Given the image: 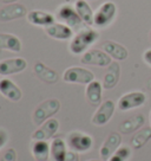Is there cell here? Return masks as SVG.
<instances>
[{
	"label": "cell",
	"instance_id": "6da1fadb",
	"mask_svg": "<svg viewBox=\"0 0 151 161\" xmlns=\"http://www.w3.org/2000/svg\"><path fill=\"white\" fill-rule=\"evenodd\" d=\"M99 39V32L91 27H84L73 36L69 45V50L73 55H84L91 45Z\"/></svg>",
	"mask_w": 151,
	"mask_h": 161
},
{
	"label": "cell",
	"instance_id": "7a4b0ae2",
	"mask_svg": "<svg viewBox=\"0 0 151 161\" xmlns=\"http://www.w3.org/2000/svg\"><path fill=\"white\" fill-rule=\"evenodd\" d=\"M59 110H60V101L59 100L49 98V100L43 101L40 104L35 108L33 116H32L34 125L40 126L49 119H52V116L55 115Z\"/></svg>",
	"mask_w": 151,
	"mask_h": 161
},
{
	"label": "cell",
	"instance_id": "3957f363",
	"mask_svg": "<svg viewBox=\"0 0 151 161\" xmlns=\"http://www.w3.org/2000/svg\"><path fill=\"white\" fill-rule=\"evenodd\" d=\"M117 5L113 1H105L103 3L97 11L95 12V19L93 25L99 29L107 27L113 23L117 15Z\"/></svg>",
	"mask_w": 151,
	"mask_h": 161
},
{
	"label": "cell",
	"instance_id": "277c9868",
	"mask_svg": "<svg viewBox=\"0 0 151 161\" xmlns=\"http://www.w3.org/2000/svg\"><path fill=\"white\" fill-rule=\"evenodd\" d=\"M146 101H148V97L143 91H130L119 97L117 107L121 111H129L143 107L146 103Z\"/></svg>",
	"mask_w": 151,
	"mask_h": 161
},
{
	"label": "cell",
	"instance_id": "5b68a950",
	"mask_svg": "<svg viewBox=\"0 0 151 161\" xmlns=\"http://www.w3.org/2000/svg\"><path fill=\"white\" fill-rule=\"evenodd\" d=\"M66 143H67L69 148L76 153H85L92 148L93 139H92V136L86 133L72 131L67 135Z\"/></svg>",
	"mask_w": 151,
	"mask_h": 161
},
{
	"label": "cell",
	"instance_id": "8992f818",
	"mask_svg": "<svg viewBox=\"0 0 151 161\" xmlns=\"http://www.w3.org/2000/svg\"><path fill=\"white\" fill-rule=\"evenodd\" d=\"M63 80L66 83H75V84H89L95 80L93 72L89 69L81 66H71L66 69L63 74Z\"/></svg>",
	"mask_w": 151,
	"mask_h": 161
},
{
	"label": "cell",
	"instance_id": "52a82bcc",
	"mask_svg": "<svg viewBox=\"0 0 151 161\" xmlns=\"http://www.w3.org/2000/svg\"><path fill=\"white\" fill-rule=\"evenodd\" d=\"M81 63L85 64V65L106 68V66H109L112 63V58L104 50L91 49V50L86 51L84 55H81Z\"/></svg>",
	"mask_w": 151,
	"mask_h": 161
},
{
	"label": "cell",
	"instance_id": "ba28073f",
	"mask_svg": "<svg viewBox=\"0 0 151 161\" xmlns=\"http://www.w3.org/2000/svg\"><path fill=\"white\" fill-rule=\"evenodd\" d=\"M116 110V103L112 100H106L102 102L98 107L96 113L93 114L91 122L95 126H105L106 123L112 119V116Z\"/></svg>",
	"mask_w": 151,
	"mask_h": 161
},
{
	"label": "cell",
	"instance_id": "9c48e42d",
	"mask_svg": "<svg viewBox=\"0 0 151 161\" xmlns=\"http://www.w3.org/2000/svg\"><path fill=\"white\" fill-rule=\"evenodd\" d=\"M59 121L57 119H49L47 121H45L43 125L38 127V129L34 130L31 135V139L33 141H39L44 140L47 141L52 139L55 135V133L59 130Z\"/></svg>",
	"mask_w": 151,
	"mask_h": 161
},
{
	"label": "cell",
	"instance_id": "30bf717a",
	"mask_svg": "<svg viewBox=\"0 0 151 161\" xmlns=\"http://www.w3.org/2000/svg\"><path fill=\"white\" fill-rule=\"evenodd\" d=\"M58 18L63 21H65L66 25H69L73 30V29H84L83 27V24L84 21L81 20V18L79 17V14L77 13L75 7H72L69 4H65V5H61L58 10Z\"/></svg>",
	"mask_w": 151,
	"mask_h": 161
},
{
	"label": "cell",
	"instance_id": "8fae6325",
	"mask_svg": "<svg viewBox=\"0 0 151 161\" xmlns=\"http://www.w3.org/2000/svg\"><path fill=\"white\" fill-rule=\"evenodd\" d=\"M26 68H27V62L25 58H21V57L0 60V75L1 76L15 75V74L24 71Z\"/></svg>",
	"mask_w": 151,
	"mask_h": 161
},
{
	"label": "cell",
	"instance_id": "7c38bea8",
	"mask_svg": "<svg viewBox=\"0 0 151 161\" xmlns=\"http://www.w3.org/2000/svg\"><path fill=\"white\" fill-rule=\"evenodd\" d=\"M122 143V135L121 133L113 131L109 134V136L105 139V141L103 142L101 149H99V155L103 160H109L111 155L121 147Z\"/></svg>",
	"mask_w": 151,
	"mask_h": 161
},
{
	"label": "cell",
	"instance_id": "4fadbf2b",
	"mask_svg": "<svg viewBox=\"0 0 151 161\" xmlns=\"http://www.w3.org/2000/svg\"><path fill=\"white\" fill-rule=\"evenodd\" d=\"M0 94L12 102H18L23 97V92H21L20 88L12 80L6 78V77L0 80Z\"/></svg>",
	"mask_w": 151,
	"mask_h": 161
},
{
	"label": "cell",
	"instance_id": "5bb4252c",
	"mask_svg": "<svg viewBox=\"0 0 151 161\" xmlns=\"http://www.w3.org/2000/svg\"><path fill=\"white\" fill-rule=\"evenodd\" d=\"M45 32L51 38L58 40H67L73 38V30L69 25L63 23H55L45 27Z\"/></svg>",
	"mask_w": 151,
	"mask_h": 161
},
{
	"label": "cell",
	"instance_id": "9a60e30c",
	"mask_svg": "<svg viewBox=\"0 0 151 161\" xmlns=\"http://www.w3.org/2000/svg\"><path fill=\"white\" fill-rule=\"evenodd\" d=\"M27 10L23 4H8L0 10V21H11L26 15Z\"/></svg>",
	"mask_w": 151,
	"mask_h": 161
},
{
	"label": "cell",
	"instance_id": "2e32d148",
	"mask_svg": "<svg viewBox=\"0 0 151 161\" xmlns=\"http://www.w3.org/2000/svg\"><path fill=\"white\" fill-rule=\"evenodd\" d=\"M145 123V117L143 114H137L135 116H131L129 119H126L122 122L119 127H118V130L121 134H132L135 131L139 130L141 128H143Z\"/></svg>",
	"mask_w": 151,
	"mask_h": 161
},
{
	"label": "cell",
	"instance_id": "e0dca14e",
	"mask_svg": "<svg viewBox=\"0 0 151 161\" xmlns=\"http://www.w3.org/2000/svg\"><path fill=\"white\" fill-rule=\"evenodd\" d=\"M103 50L115 60H125L129 56V51L124 45L113 40H106L103 43Z\"/></svg>",
	"mask_w": 151,
	"mask_h": 161
},
{
	"label": "cell",
	"instance_id": "ac0fdd59",
	"mask_svg": "<svg viewBox=\"0 0 151 161\" xmlns=\"http://www.w3.org/2000/svg\"><path fill=\"white\" fill-rule=\"evenodd\" d=\"M103 83L97 80H93L86 86L85 96L87 102L91 106H101L103 97Z\"/></svg>",
	"mask_w": 151,
	"mask_h": 161
},
{
	"label": "cell",
	"instance_id": "d6986e66",
	"mask_svg": "<svg viewBox=\"0 0 151 161\" xmlns=\"http://www.w3.org/2000/svg\"><path fill=\"white\" fill-rule=\"evenodd\" d=\"M121 77V65L118 64V62H112L110 65L107 66L104 78H103V88L106 90L113 89L118 84Z\"/></svg>",
	"mask_w": 151,
	"mask_h": 161
},
{
	"label": "cell",
	"instance_id": "ffe728a7",
	"mask_svg": "<svg viewBox=\"0 0 151 161\" xmlns=\"http://www.w3.org/2000/svg\"><path fill=\"white\" fill-rule=\"evenodd\" d=\"M33 71L39 80L47 84H55L58 82V78H59L57 71L45 65L43 62H37L33 66Z\"/></svg>",
	"mask_w": 151,
	"mask_h": 161
},
{
	"label": "cell",
	"instance_id": "44dd1931",
	"mask_svg": "<svg viewBox=\"0 0 151 161\" xmlns=\"http://www.w3.org/2000/svg\"><path fill=\"white\" fill-rule=\"evenodd\" d=\"M27 20L30 21L31 24L37 26H47L55 24V17L53 14H51L49 12H45V11H38V10H33L27 13Z\"/></svg>",
	"mask_w": 151,
	"mask_h": 161
},
{
	"label": "cell",
	"instance_id": "7402d4cb",
	"mask_svg": "<svg viewBox=\"0 0 151 161\" xmlns=\"http://www.w3.org/2000/svg\"><path fill=\"white\" fill-rule=\"evenodd\" d=\"M31 151L37 161H47V159L51 156V145L44 140L33 141Z\"/></svg>",
	"mask_w": 151,
	"mask_h": 161
},
{
	"label": "cell",
	"instance_id": "603a6c76",
	"mask_svg": "<svg viewBox=\"0 0 151 161\" xmlns=\"http://www.w3.org/2000/svg\"><path fill=\"white\" fill-rule=\"evenodd\" d=\"M75 8L77 13L79 14L81 20L84 21L85 25L92 26L93 25V19H95V12L92 11L91 6L87 4L86 0H77L76 1Z\"/></svg>",
	"mask_w": 151,
	"mask_h": 161
},
{
	"label": "cell",
	"instance_id": "cb8c5ba5",
	"mask_svg": "<svg viewBox=\"0 0 151 161\" xmlns=\"http://www.w3.org/2000/svg\"><path fill=\"white\" fill-rule=\"evenodd\" d=\"M0 49L1 50L12 51V52H20L21 42L14 35L0 33Z\"/></svg>",
	"mask_w": 151,
	"mask_h": 161
},
{
	"label": "cell",
	"instance_id": "d4e9b609",
	"mask_svg": "<svg viewBox=\"0 0 151 161\" xmlns=\"http://www.w3.org/2000/svg\"><path fill=\"white\" fill-rule=\"evenodd\" d=\"M66 142L60 137L53 139L51 142V158L53 161H65L66 154Z\"/></svg>",
	"mask_w": 151,
	"mask_h": 161
},
{
	"label": "cell",
	"instance_id": "484cf974",
	"mask_svg": "<svg viewBox=\"0 0 151 161\" xmlns=\"http://www.w3.org/2000/svg\"><path fill=\"white\" fill-rule=\"evenodd\" d=\"M151 140V127H143L131 139V147L133 149H141Z\"/></svg>",
	"mask_w": 151,
	"mask_h": 161
},
{
	"label": "cell",
	"instance_id": "4316f807",
	"mask_svg": "<svg viewBox=\"0 0 151 161\" xmlns=\"http://www.w3.org/2000/svg\"><path fill=\"white\" fill-rule=\"evenodd\" d=\"M131 158V148L128 146H121L107 161H128Z\"/></svg>",
	"mask_w": 151,
	"mask_h": 161
},
{
	"label": "cell",
	"instance_id": "83f0119b",
	"mask_svg": "<svg viewBox=\"0 0 151 161\" xmlns=\"http://www.w3.org/2000/svg\"><path fill=\"white\" fill-rule=\"evenodd\" d=\"M17 158H18L17 151L14 148H8L1 154L0 161H17Z\"/></svg>",
	"mask_w": 151,
	"mask_h": 161
},
{
	"label": "cell",
	"instance_id": "f1b7e54d",
	"mask_svg": "<svg viewBox=\"0 0 151 161\" xmlns=\"http://www.w3.org/2000/svg\"><path fill=\"white\" fill-rule=\"evenodd\" d=\"M7 141H8V133L5 129L0 128V149L7 143Z\"/></svg>",
	"mask_w": 151,
	"mask_h": 161
},
{
	"label": "cell",
	"instance_id": "f546056e",
	"mask_svg": "<svg viewBox=\"0 0 151 161\" xmlns=\"http://www.w3.org/2000/svg\"><path fill=\"white\" fill-rule=\"evenodd\" d=\"M65 161H79L78 153H76V152H73V151H69L67 154H66Z\"/></svg>",
	"mask_w": 151,
	"mask_h": 161
},
{
	"label": "cell",
	"instance_id": "4dcf8cb0",
	"mask_svg": "<svg viewBox=\"0 0 151 161\" xmlns=\"http://www.w3.org/2000/svg\"><path fill=\"white\" fill-rule=\"evenodd\" d=\"M143 60L149 66H151V49H148L143 53Z\"/></svg>",
	"mask_w": 151,
	"mask_h": 161
},
{
	"label": "cell",
	"instance_id": "1f68e13d",
	"mask_svg": "<svg viewBox=\"0 0 151 161\" xmlns=\"http://www.w3.org/2000/svg\"><path fill=\"white\" fill-rule=\"evenodd\" d=\"M3 3H5V4H13L14 1H18V0H1Z\"/></svg>",
	"mask_w": 151,
	"mask_h": 161
},
{
	"label": "cell",
	"instance_id": "d6a6232c",
	"mask_svg": "<svg viewBox=\"0 0 151 161\" xmlns=\"http://www.w3.org/2000/svg\"><path fill=\"white\" fill-rule=\"evenodd\" d=\"M146 86H148V88H149V89H151V77L149 78V80H148V83H146Z\"/></svg>",
	"mask_w": 151,
	"mask_h": 161
},
{
	"label": "cell",
	"instance_id": "836d02e7",
	"mask_svg": "<svg viewBox=\"0 0 151 161\" xmlns=\"http://www.w3.org/2000/svg\"><path fill=\"white\" fill-rule=\"evenodd\" d=\"M149 120H150V127H151V110H150V116H149Z\"/></svg>",
	"mask_w": 151,
	"mask_h": 161
},
{
	"label": "cell",
	"instance_id": "e575fe53",
	"mask_svg": "<svg viewBox=\"0 0 151 161\" xmlns=\"http://www.w3.org/2000/svg\"><path fill=\"white\" fill-rule=\"evenodd\" d=\"M86 161H105V160H86Z\"/></svg>",
	"mask_w": 151,
	"mask_h": 161
},
{
	"label": "cell",
	"instance_id": "d590c367",
	"mask_svg": "<svg viewBox=\"0 0 151 161\" xmlns=\"http://www.w3.org/2000/svg\"><path fill=\"white\" fill-rule=\"evenodd\" d=\"M149 38H150V40H151V30H150V33H149Z\"/></svg>",
	"mask_w": 151,
	"mask_h": 161
}]
</instances>
